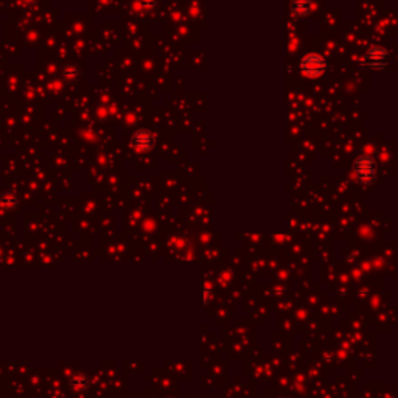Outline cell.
<instances>
[{
    "instance_id": "1",
    "label": "cell",
    "mask_w": 398,
    "mask_h": 398,
    "mask_svg": "<svg viewBox=\"0 0 398 398\" xmlns=\"http://www.w3.org/2000/svg\"><path fill=\"white\" fill-rule=\"evenodd\" d=\"M355 173H356V177L359 182L372 184L375 180V173H377L375 162H373V159L369 156H359L355 160Z\"/></svg>"
},
{
    "instance_id": "2",
    "label": "cell",
    "mask_w": 398,
    "mask_h": 398,
    "mask_svg": "<svg viewBox=\"0 0 398 398\" xmlns=\"http://www.w3.org/2000/svg\"><path fill=\"white\" fill-rule=\"evenodd\" d=\"M300 68H302V72L310 78L320 77L325 72V59L316 53L307 55L300 62Z\"/></svg>"
},
{
    "instance_id": "3",
    "label": "cell",
    "mask_w": 398,
    "mask_h": 398,
    "mask_svg": "<svg viewBox=\"0 0 398 398\" xmlns=\"http://www.w3.org/2000/svg\"><path fill=\"white\" fill-rule=\"evenodd\" d=\"M363 62L370 65V67H384L387 64V52L383 49V47H372V49L364 55Z\"/></svg>"
},
{
    "instance_id": "4",
    "label": "cell",
    "mask_w": 398,
    "mask_h": 398,
    "mask_svg": "<svg viewBox=\"0 0 398 398\" xmlns=\"http://www.w3.org/2000/svg\"><path fill=\"white\" fill-rule=\"evenodd\" d=\"M154 145V137L150 131L142 129L132 135V147L138 151H148Z\"/></svg>"
},
{
    "instance_id": "5",
    "label": "cell",
    "mask_w": 398,
    "mask_h": 398,
    "mask_svg": "<svg viewBox=\"0 0 398 398\" xmlns=\"http://www.w3.org/2000/svg\"><path fill=\"white\" fill-rule=\"evenodd\" d=\"M68 384H70V387H72L74 390L83 392L84 389L89 387V378L84 375V373H77V375H74L72 378H70Z\"/></svg>"
},
{
    "instance_id": "6",
    "label": "cell",
    "mask_w": 398,
    "mask_h": 398,
    "mask_svg": "<svg viewBox=\"0 0 398 398\" xmlns=\"http://www.w3.org/2000/svg\"><path fill=\"white\" fill-rule=\"evenodd\" d=\"M0 204H2L5 208L11 210L17 205V196L13 192H5L2 196H0Z\"/></svg>"
},
{
    "instance_id": "7",
    "label": "cell",
    "mask_w": 398,
    "mask_h": 398,
    "mask_svg": "<svg viewBox=\"0 0 398 398\" xmlns=\"http://www.w3.org/2000/svg\"><path fill=\"white\" fill-rule=\"evenodd\" d=\"M310 8H311V5L308 2H299V4L296 2V4H293L294 14H307L310 11Z\"/></svg>"
}]
</instances>
